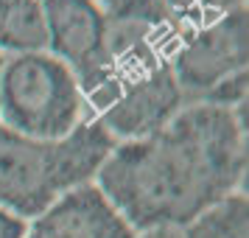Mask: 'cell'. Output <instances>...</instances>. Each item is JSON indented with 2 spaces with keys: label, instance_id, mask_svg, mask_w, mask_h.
<instances>
[{
  "label": "cell",
  "instance_id": "cell-1",
  "mask_svg": "<svg viewBox=\"0 0 249 238\" xmlns=\"http://www.w3.org/2000/svg\"><path fill=\"white\" fill-rule=\"evenodd\" d=\"M244 171L247 126L238 112L191 104L162 129L115 146L98 168V191L132 230H182L235 193Z\"/></svg>",
  "mask_w": 249,
  "mask_h": 238
},
{
  "label": "cell",
  "instance_id": "cell-2",
  "mask_svg": "<svg viewBox=\"0 0 249 238\" xmlns=\"http://www.w3.org/2000/svg\"><path fill=\"white\" fill-rule=\"evenodd\" d=\"M118 146L95 118H84L59 140H36L0 126V207L36 219L59 196L90 185Z\"/></svg>",
  "mask_w": 249,
  "mask_h": 238
},
{
  "label": "cell",
  "instance_id": "cell-3",
  "mask_svg": "<svg viewBox=\"0 0 249 238\" xmlns=\"http://www.w3.org/2000/svg\"><path fill=\"white\" fill-rule=\"evenodd\" d=\"M84 95L76 76L56 56L14 54L0 70V118L17 135L59 140L84 121Z\"/></svg>",
  "mask_w": 249,
  "mask_h": 238
},
{
  "label": "cell",
  "instance_id": "cell-4",
  "mask_svg": "<svg viewBox=\"0 0 249 238\" xmlns=\"http://www.w3.org/2000/svg\"><path fill=\"white\" fill-rule=\"evenodd\" d=\"M87 107L112 137L137 140L168 124L185 107V95L168 65L143 76H109Z\"/></svg>",
  "mask_w": 249,
  "mask_h": 238
},
{
  "label": "cell",
  "instance_id": "cell-5",
  "mask_svg": "<svg viewBox=\"0 0 249 238\" xmlns=\"http://www.w3.org/2000/svg\"><path fill=\"white\" fill-rule=\"evenodd\" d=\"M109 76H143L171 65L182 25L165 0H115L104 9Z\"/></svg>",
  "mask_w": 249,
  "mask_h": 238
},
{
  "label": "cell",
  "instance_id": "cell-6",
  "mask_svg": "<svg viewBox=\"0 0 249 238\" xmlns=\"http://www.w3.org/2000/svg\"><path fill=\"white\" fill-rule=\"evenodd\" d=\"M171 70L185 104H196L204 92L247 70V6L199 28H182Z\"/></svg>",
  "mask_w": 249,
  "mask_h": 238
},
{
  "label": "cell",
  "instance_id": "cell-7",
  "mask_svg": "<svg viewBox=\"0 0 249 238\" xmlns=\"http://www.w3.org/2000/svg\"><path fill=\"white\" fill-rule=\"evenodd\" d=\"M45 12L48 48L62 65L76 76L84 95L92 98L109 79V51H107V17L95 0H39Z\"/></svg>",
  "mask_w": 249,
  "mask_h": 238
},
{
  "label": "cell",
  "instance_id": "cell-8",
  "mask_svg": "<svg viewBox=\"0 0 249 238\" xmlns=\"http://www.w3.org/2000/svg\"><path fill=\"white\" fill-rule=\"evenodd\" d=\"M23 238H135V230L115 210L98 185H81L25 227Z\"/></svg>",
  "mask_w": 249,
  "mask_h": 238
},
{
  "label": "cell",
  "instance_id": "cell-9",
  "mask_svg": "<svg viewBox=\"0 0 249 238\" xmlns=\"http://www.w3.org/2000/svg\"><path fill=\"white\" fill-rule=\"evenodd\" d=\"M48 48L45 12L39 0H0V51L39 54Z\"/></svg>",
  "mask_w": 249,
  "mask_h": 238
},
{
  "label": "cell",
  "instance_id": "cell-10",
  "mask_svg": "<svg viewBox=\"0 0 249 238\" xmlns=\"http://www.w3.org/2000/svg\"><path fill=\"white\" fill-rule=\"evenodd\" d=\"M247 196L230 193L182 227V238H247Z\"/></svg>",
  "mask_w": 249,
  "mask_h": 238
},
{
  "label": "cell",
  "instance_id": "cell-11",
  "mask_svg": "<svg viewBox=\"0 0 249 238\" xmlns=\"http://www.w3.org/2000/svg\"><path fill=\"white\" fill-rule=\"evenodd\" d=\"M165 6L182 28H199L235 9H244V0H165Z\"/></svg>",
  "mask_w": 249,
  "mask_h": 238
},
{
  "label": "cell",
  "instance_id": "cell-12",
  "mask_svg": "<svg viewBox=\"0 0 249 238\" xmlns=\"http://www.w3.org/2000/svg\"><path fill=\"white\" fill-rule=\"evenodd\" d=\"M23 236H25V221L0 207V238H23Z\"/></svg>",
  "mask_w": 249,
  "mask_h": 238
},
{
  "label": "cell",
  "instance_id": "cell-13",
  "mask_svg": "<svg viewBox=\"0 0 249 238\" xmlns=\"http://www.w3.org/2000/svg\"><path fill=\"white\" fill-rule=\"evenodd\" d=\"M135 238H182V233L174 230V227H157V230H146V233H140Z\"/></svg>",
  "mask_w": 249,
  "mask_h": 238
},
{
  "label": "cell",
  "instance_id": "cell-14",
  "mask_svg": "<svg viewBox=\"0 0 249 238\" xmlns=\"http://www.w3.org/2000/svg\"><path fill=\"white\" fill-rule=\"evenodd\" d=\"M95 3H98V0H95ZM104 6H109V3H115V0H101Z\"/></svg>",
  "mask_w": 249,
  "mask_h": 238
},
{
  "label": "cell",
  "instance_id": "cell-15",
  "mask_svg": "<svg viewBox=\"0 0 249 238\" xmlns=\"http://www.w3.org/2000/svg\"><path fill=\"white\" fill-rule=\"evenodd\" d=\"M3 62H6V59H3V54H0V70H3Z\"/></svg>",
  "mask_w": 249,
  "mask_h": 238
}]
</instances>
